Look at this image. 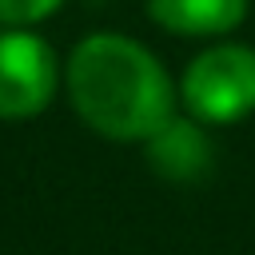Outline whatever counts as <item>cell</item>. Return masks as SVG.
Wrapping results in <instances>:
<instances>
[{
    "mask_svg": "<svg viewBox=\"0 0 255 255\" xmlns=\"http://www.w3.org/2000/svg\"><path fill=\"white\" fill-rule=\"evenodd\" d=\"M76 116L108 139H151L175 116V88L163 64L131 36L96 32L68 56Z\"/></svg>",
    "mask_w": 255,
    "mask_h": 255,
    "instance_id": "6da1fadb",
    "label": "cell"
},
{
    "mask_svg": "<svg viewBox=\"0 0 255 255\" xmlns=\"http://www.w3.org/2000/svg\"><path fill=\"white\" fill-rule=\"evenodd\" d=\"M179 96L199 124H235L255 112V48L215 44L199 52L183 80Z\"/></svg>",
    "mask_w": 255,
    "mask_h": 255,
    "instance_id": "7a4b0ae2",
    "label": "cell"
},
{
    "mask_svg": "<svg viewBox=\"0 0 255 255\" xmlns=\"http://www.w3.org/2000/svg\"><path fill=\"white\" fill-rule=\"evenodd\" d=\"M56 96V52L32 32H0V120H32Z\"/></svg>",
    "mask_w": 255,
    "mask_h": 255,
    "instance_id": "3957f363",
    "label": "cell"
},
{
    "mask_svg": "<svg viewBox=\"0 0 255 255\" xmlns=\"http://www.w3.org/2000/svg\"><path fill=\"white\" fill-rule=\"evenodd\" d=\"M147 163L155 167V175H163L171 183H191L211 167V139L195 120L171 116L147 139Z\"/></svg>",
    "mask_w": 255,
    "mask_h": 255,
    "instance_id": "277c9868",
    "label": "cell"
},
{
    "mask_svg": "<svg viewBox=\"0 0 255 255\" xmlns=\"http://www.w3.org/2000/svg\"><path fill=\"white\" fill-rule=\"evenodd\" d=\"M147 12L167 32L215 36V32H231L247 16V0H147Z\"/></svg>",
    "mask_w": 255,
    "mask_h": 255,
    "instance_id": "5b68a950",
    "label": "cell"
},
{
    "mask_svg": "<svg viewBox=\"0 0 255 255\" xmlns=\"http://www.w3.org/2000/svg\"><path fill=\"white\" fill-rule=\"evenodd\" d=\"M60 4L64 0H0V24H36Z\"/></svg>",
    "mask_w": 255,
    "mask_h": 255,
    "instance_id": "8992f818",
    "label": "cell"
}]
</instances>
